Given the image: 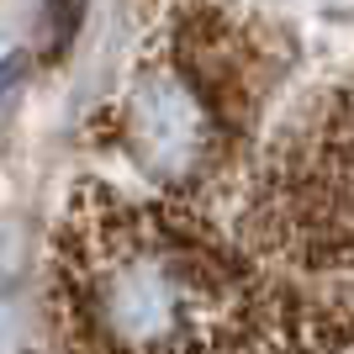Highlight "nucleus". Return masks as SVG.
I'll return each instance as SVG.
<instances>
[{
  "instance_id": "f257e3e1",
  "label": "nucleus",
  "mask_w": 354,
  "mask_h": 354,
  "mask_svg": "<svg viewBox=\"0 0 354 354\" xmlns=\"http://www.w3.org/2000/svg\"><path fill=\"white\" fill-rule=\"evenodd\" d=\"M238 323V270L175 217L117 212L74 249V328L106 354H222Z\"/></svg>"
},
{
  "instance_id": "7ed1b4c3",
  "label": "nucleus",
  "mask_w": 354,
  "mask_h": 354,
  "mask_svg": "<svg viewBox=\"0 0 354 354\" xmlns=\"http://www.w3.org/2000/svg\"><path fill=\"white\" fill-rule=\"evenodd\" d=\"M80 6H85V0H59V11H80Z\"/></svg>"
},
{
  "instance_id": "f03ea898",
  "label": "nucleus",
  "mask_w": 354,
  "mask_h": 354,
  "mask_svg": "<svg viewBox=\"0 0 354 354\" xmlns=\"http://www.w3.org/2000/svg\"><path fill=\"white\" fill-rule=\"evenodd\" d=\"M21 74H27V59H21V53L0 59V101H6V95H11V90L21 85Z\"/></svg>"
}]
</instances>
